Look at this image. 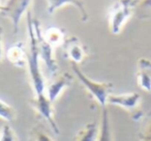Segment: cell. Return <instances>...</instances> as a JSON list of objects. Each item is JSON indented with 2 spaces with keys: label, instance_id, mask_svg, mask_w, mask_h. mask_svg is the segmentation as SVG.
I'll use <instances>...</instances> for the list:
<instances>
[{
  "label": "cell",
  "instance_id": "3",
  "mask_svg": "<svg viewBox=\"0 0 151 141\" xmlns=\"http://www.w3.org/2000/svg\"><path fill=\"white\" fill-rule=\"evenodd\" d=\"M134 13L132 3L127 2L126 0H119L109 9V26L113 34H119L123 26Z\"/></svg>",
  "mask_w": 151,
  "mask_h": 141
},
{
  "label": "cell",
  "instance_id": "6",
  "mask_svg": "<svg viewBox=\"0 0 151 141\" xmlns=\"http://www.w3.org/2000/svg\"><path fill=\"white\" fill-rule=\"evenodd\" d=\"M142 101V97L138 93H127L120 95H110L108 98V104L122 108L129 113H134V119L139 118V108Z\"/></svg>",
  "mask_w": 151,
  "mask_h": 141
},
{
  "label": "cell",
  "instance_id": "7",
  "mask_svg": "<svg viewBox=\"0 0 151 141\" xmlns=\"http://www.w3.org/2000/svg\"><path fill=\"white\" fill-rule=\"evenodd\" d=\"M30 1L31 0H9L5 4H3V11L1 13L12 21L15 32L19 29L20 21L27 11Z\"/></svg>",
  "mask_w": 151,
  "mask_h": 141
},
{
  "label": "cell",
  "instance_id": "9",
  "mask_svg": "<svg viewBox=\"0 0 151 141\" xmlns=\"http://www.w3.org/2000/svg\"><path fill=\"white\" fill-rule=\"evenodd\" d=\"M63 49H64L65 57L68 58L71 63H76V64L82 63L87 56V51L84 45L76 36L66 38L63 44Z\"/></svg>",
  "mask_w": 151,
  "mask_h": 141
},
{
  "label": "cell",
  "instance_id": "19",
  "mask_svg": "<svg viewBox=\"0 0 151 141\" xmlns=\"http://www.w3.org/2000/svg\"><path fill=\"white\" fill-rule=\"evenodd\" d=\"M137 13L140 18L149 17L151 14V0H141L137 4Z\"/></svg>",
  "mask_w": 151,
  "mask_h": 141
},
{
  "label": "cell",
  "instance_id": "16",
  "mask_svg": "<svg viewBox=\"0 0 151 141\" xmlns=\"http://www.w3.org/2000/svg\"><path fill=\"white\" fill-rule=\"evenodd\" d=\"M17 118V111L9 104L0 99V119L6 122H12Z\"/></svg>",
  "mask_w": 151,
  "mask_h": 141
},
{
  "label": "cell",
  "instance_id": "1",
  "mask_svg": "<svg viewBox=\"0 0 151 141\" xmlns=\"http://www.w3.org/2000/svg\"><path fill=\"white\" fill-rule=\"evenodd\" d=\"M34 19L30 12L27 13V25L29 34V49L27 51V67L29 72L30 81L34 95H40L46 93V84L40 67V53L37 48L35 30H34Z\"/></svg>",
  "mask_w": 151,
  "mask_h": 141
},
{
  "label": "cell",
  "instance_id": "17",
  "mask_svg": "<svg viewBox=\"0 0 151 141\" xmlns=\"http://www.w3.org/2000/svg\"><path fill=\"white\" fill-rule=\"evenodd\" d=\"M30 140L31 141H55L52 136L48 134L44 129L38 126H33L30 130Z\"/></svg>",
  "mask_w": 151,
  "mask_h": 141
},
{
  "label": "cell",
  "instance_id": "12",
  "mask_svg": "<svg viewBox=\"0 0 151 141\" xmlns=\"http://www.w3.org/2000/svg\"><path fill=\"white\" fill-rule=\"evenodd\" d=\"M47 1H48V12L50 14H53L64 4H73L79 9L82 21L86 22L88 20V13L85 9L83 0H47Z\"/></svg>",
  "mask_w": 151,
  "mask_h": 141
},
{
  "label": "cell",
  "instance_id": "5",
  "mask_svg": "<svg viewBox=\"0 0 151 141\" xmlns=\"http://www.w3.org/2000/svg\"><path fill=\"white\" fill-rule=\"evenodd\" d=\"M34 23V30H35L36 40H37V48L40 53V59L44 61L48 72L52 76H56L58 74V64L53 55V47L50 46L42 38V30L40 28V25L36 20L33 21Z\"/></svg>",
  "mask_w": 151,
  "mask_h": 141
},
{
  "label": "cell",
  "instance_id": "23",
  "mask_svg": "<svg viewBox=\"0 0 151 141\" xmlns=\"http://www.w3.org/2000/svg\"><path fill=\"white\" fill-rule=\"evenodd\" d=\"M127 2H130V3H132V0H126Z\"/></svg>",
  "mask_w": 151,
  "mask_h": 141
},
{
  "label": "cell",
  "instance_id": "4",
  "mask_svg": "<svg viewBox=\"0 0 151 141\" xmlns=\"http://www.w3.org/2000/svg\"><path fill=\"white\" fill-rule=\"evenodd\" d=\"M29 104L32 107V109L48 122L49 126L51 127V129H52L55 134H59L60 133L59 127L56 122V119H55L53 103L48 99L46 93L40 95H34L30 100Z\"/></svg>",
  "mask_w": 151,
  "mask_h": 141
},
{
  "label": "cell",
  "instance_id": "14",
  "mask_svg": "<svg viewBox=\"0 0 151 141\" xmlns=\"http://www.w3.org/2000/svg\"><path fill=\"white\" fill-rule=\"evenodd\" d=\"M101 117V124L99 127V134H97L96 141H114L111 122H110V115L107 108L103 109Z\"/></svg>",
  "mask_w": 151,
  "mask_h": 141
},
{
  "label": "cell",
  "instance_id": "15",
  "mask_svg": "<svg viewBox=\"0 0 151 141\" xmlns=\"http://www.w3.org/2000/svg\"><path fill=\"white\" fill-rule=\"evenodd\" d=\"M99 124L95 121L86 124L76 135L73 141H96Z\"/></svg>",
  "mask_w": 151,
  "mask_h": 141
},
{
  "label": "cell",
  "instance_id": "18",
  "mask_svg": "<svg viewBox=\"0 0 151 141\" xmlns=\"http://www.w3.org/2000/svg\"><path fill=\"white\" fill-rule=\"evenodd\" d=\"M0 141H19V137L9 124H5L0 129Z\"/></svg>",
  "mask_w": 151,
  "mask_h": 141
},
{
  "label": "cell",
  "instance_id": "20",
  "mask_svg": "<svg viewBox=\"0 0 151 141\" xmlns=\"http://www.w3.org/2000/svg\"><path fill=\"white\" fill-rule=\"evenodd\" d=\"M140 140H151V119L143 128L140 134Z\"/></svg>",
  "mask_w": 151,
  "mask_h": 141
},
{
  "label": "cell",
  "instance_id": "24",
  "mask_svg": "<svg viewBox=\"0 0 151 141\" xmlns=\"http://www.w3.org/2000/svg\"><path fill=\"white\" fill-rule=\"evenodd\" d=\"M140 141H151V140H140Z\"/></svg>",
  "mask_w": 151,
  "mask_h": 141
},
{
  "label": "cell",
  "instance_id": "10",
  "mask_svg": "<svg viewBox=\"0 0 151 141\" xmlns=\"http://www.w3.org/2000/svg\"><path fill=\"white\" fill-rule=\"evenodd\" d=\"M137 83L141 89L151 93V60L140 58L137 63Z\"/></svg>",
  "mask_w": 151,
  "mask_h": 141
},
{
  "label": "cell",
  "instance_id": "13",
  "mask_svg": "<svg viewBox=\"0 0 151 141\" xmlns=\"http://www.w3.org/2000/svg\"><path fill=\"white\" fill-rule=\"evenodd\" d=\"M42 38L50 46L55 48V47L63 46L66 40V34L62 28L49 27L42 31Z\"/></svg>",
  "mask_w": 151,
  "mask_h": 141
},
{
  "label": "cell",
  "instance_id": "11",
  "mask_svg": "<svg viewBox=\"0 0 151 141\" xmlns=\"http://www.w3.org/2000/svg\"><path fill=\"white\" fill-rule=\"evenodd\" d=\"M6 58L17 67H25L27 65V51L22 42L13 44L6 50Z\"/></svg>",
  "mask_w": 151,
  "mask_h": 141
},
{
  "label": "cell",
  "instance_id": "22",
  "mask_svg": "<svg viewBox=\"0 0 151 141\" xmlns=\"http://www.w3.org/2000/svg\"><path fill=\"white\" fill-rule=\"evenodd\" d=\"M2 11H3V4L0 3V12H2Z\"/></svg>",
  "mask_w": 151,
  "mask_h": 141
},
{
  "label": "cell",
  "instance_id": "21",
  "mask_svg": "<svg viewBox=\"0 0 151 141\" xmlns=\"http://www.w3.org/2000/svg\"><path fill=\"white\" fill-rule=\"evenodd\" d=\"M2 35H3V29H2V27L0 26V61H1V59H2V55H3Z\"/></svg>",
  "mask_w": 151,
  "mask_h": 141
},
{
  "label": "cell",
  "instance_id": "2",
  "mask_svg": "<svg viewBox=\"0 0 151 141\" xmlns=\"http://www.w3.org/2000/svg\"><path fill=\"white\" fill-rule=\"evenodd\" d=\"M71 67H73L76 77L82 83L83 86L87 89V91L90 93L91 97L94 99V101L101 106V109L106 108L108 104V98L111 95L110 91H111L113 84L109 82H97V81L92 80L89 77H87L79 69L78 64H76V63H71Z\"/></svg>",
  "mask_w": 151,
  "mask_h": 141
},
{
  "label": "cell",
  "instance_id": "25",
  "mask_svg": "<svg viewBox=\"0 0 151 141\" xmlns=\"http://www.w3.org/2000/svg\"><path fill=\"white\" fill-rule=\"evenodd\" d=\"M150 115H151V114H150Z\"/></svg>",
  "mask_w": 151,
  "mask_h": 141
},
{
  "label": "cell",
  "instance_id": "8",
  "mask_svg": "<svg viewBox=\"0 0 151 141\" xmlns=\"http://www.w3.org/2000/svg\"><path fill=\"white\" fill-rule=\"evenodd\" d=\"M73 81V75H70L67 72H63L60 75H56L54 80L48 86H46V95L48 97V99L52 103H54L60 97L61 93L64 91V89L70 86Z\"/></svg>",
  "mask_w": 151,
  "mask_h": 141
}]
</instances>
